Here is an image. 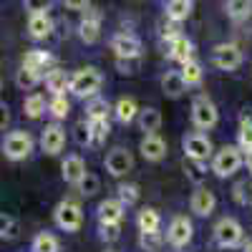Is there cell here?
Instances as JSON below:
<instances>
[{
	"instance_id": "1",
	"label": "cell",
	"mask_w": 252,
	"mask_h": 252,
	"mask_svg": "<svg viewBox=\"0 0 252 252\" xmlns=\"http://www.w3.org/2000/svg\"><path fill=\"white\" fill-rule=\"evenodd\" d=\"M101 83H103V76L98 68H81L71 76V94L76 98H94L98 91H101Z\"/></svg>"
},
{
	"instance_id": "2",
	"label": "cell",
	"mask_w": 252,
	"mask_h": 252,
	"mask_svg": "<svg viewBox=\"0 0 252 252\" xmlns=\"http://www.w3.org/2000/svg\"><path fill=\"white\" fill-rule=\"evenodd\" d=\"M245 152L240 149V146H222V149L212 157V172L217 174V177H232L240 166H242V161H245V157H242Z\"/></svg>"
},
{
	"instance_id": "3",
	"label": "cell",
	"mask_w": 252,
	"mask_h": 252,
	"mask_svg": "<svg viewBox=\"0 0 252 252\" xmlns=\"http://www.w3.org/2000/svg\"><path fill=\"white\" fill-rule=\"evenodd\" d=\"M217 121H220V111L212 103V98L209 96H197L192 101V124L197 126L199 131H209V129L217 126Z\"/></svg>"
},
{
	"instance_id": "4",
	"label": "cell",
	"mask_w": 252,
	"mask_h": 252,
	"mask_svg": "<svg viewBox=\"0 0 252 252\" xmlns=\"http://www.w3.org/2000/svg\"><path fill=\"white\" fill-rule=\"evenodd\" d=\"M215 240L220 247H240L242 240H245V229L237 220L232 217H222L217 224H215Z\"/></svg>"
},
{
	"instance_id": "5",
	"label": "cell",
	"mask_w": 252,
	"mask_h": 252,
	"mask_svg": "<svg viewBox=\"0 0 252 252\" xmlns=\"http://www.w3.org/2000/svg\"><path fill=\"white\" fill-rule=\"evenodd\" d=\"M53 220H56V224L61 229H66V232H76V229H81V224H83V209L76 202H71V199L58 202L56 212H53Z\"/></svg>"
},
{
	"instance_id": "6",
	"label": "cell",
	"mask_w": 252,
	"mask_h": 252,
	"mask_svg": "<svg viewBox=\"0 0 252 252\" xmlns=\"http://www.w3.org/2000/svg\"><path fill=\"white\" fill-rule=\"evenodd\" d=\"M31 152H33V139H31L28 131H10L3 139V154L13 161L26 159Z\"/></svg>"
},
{
	"instance_id": "7",
	"label": "cell",
	"mask_w": 252,
	"mask_h": 252,
	"mask_svg": "<svg viewBox=\"0 0 252 252\" xmlns=\"http://www.w3.org/2000/svg\"><path fill=\"white\" fill-rule=\"evenodd\" d=\"M212 63L220 71H237L242 66V51L235 43H220L212 51Z\"/></svg>"
},
{
	"instance_id": "8",
	"label": "cell",
	"mask_w": 252,
	"mask_h": 252,
	"mask_svg": "<svg viewBox=\"0 0 252 252\" xmlns=\"http://www.w3.org/2000/svg\"><path fill=\"white\" fill-rule=\"evenodd\" d=\"M192 235H194V227H192V222H189L187 217H174L172 222H169V227H166V242H169L172 247H177V250H182V247H187L189 242H192Z\"/></svg>"
},
{
	"instance_id": "9",
	"label": "cell",
	"mask_w": 252,
	"mask_h": 252,
	"mask_svg": "<svg viewBox=\"0 0 252 252\" xmlns=\"http://www.w3.org/2000/svg\"><path fill=\"white\" fill-rule=\"evenodd\" d=\"M212 152H215V146H212V141H209V136H207V134L194 131V134L184 136V154H187V159H199V161H207L209 157H212Z\"/></svg>"
},
{
	"instance_id": "10",
	"label": "cell",
	"mask_w": 252,
	"mask_h": 252,
	"mask_svg": "<svg viewBox=\"0 0 252 252\" xmlns=\"http://www.w3.org/2000/svg\"><path fill=\"white\" fill-rule=\"evenodd\" d=\"M111 51L116 53V58H139L141 56V40L134 33H116L111 38Z\"/></svg>"
},
{
	"instance_id": "11",
	"label": "cell",
	"mask_w": 252,
	"mask_h": 252,
	"mask_svg": "<svg viewBox=\"0 0 252 252\" xmlns=\"http://www.w3.org/2000/svg\"><path fill=\"white\" fill-rule=\"evenodd\" d=\"M131 166H134L131 152L121 149V146H116V149L109 152V157H106V172L111 177H124L126 172H131Z\"/></svg>"
},
{
	"instance_id": "12",
	"label": "cell",
	"mask_w": 252,
	"mask_h": 252,
	"mask_svg": "<svg viewBox=\"0 0 252 252\" xmlns=\"http://www.w3.org/2000/svg\"><path fill=\"white\" fill-rule=\"evenodd\" d=\"M63 144H66V131H63L58 124H48L43 129V134H40V149L48 157H56L63 149Z\"/></svg>"
},
{
	"instance_id": "13",
	"label": "cell",
	"mask_w": 252,
	"mask_h": 252,
	"mask_svg": "<svg viewBox=\"0 0 252 252\" xmlns=\"http://www.w3.org/2000/svg\"><path fill=\"white\" fill-rule=\"evenodd\" d=\"M139 152L146 161H161L166 157V141L159 134H144V139L139 144Z\"/></svg>"
},
{
	"instance_id": "14",
	"label": "cell",
	"mask_w": 252,
	"mask_h": 252,
	"mask_svg": "<svg viewBox=\"0 0 252 252\" xmlns=\"http://www.w3.org/2000/svg\"><path fill=\"white\" fill-rule=\"evenodd\" d=\"M215 204H217L215 194L209 192V189H204V187H197L192 199H189V207H192V212L197 217H209V215L215 212Z\"/></svg>"
},
{
	"instance_id": "15",
	"label": "cell",
	"mask_w": 252,
	"mask_h": 252,
	"mask_svg": "<svg viewBox=\"0 0 252 252\" xmlns=\"http://www.w3.org/2000/svg\"><path fill=\"white\" fill-rule=\"evenodd\" d=\"M61 169H63V179H66V184H71V187H78L81 179L89 174V172H86V161H83L78 154L66 157V161H63Z\"/></svg>"
},
{
	"instance_id": "16",
	"label": "cell",
	"mask_w": 252,
	"mask_h": 252,
	"mask_svg": "<svg viewBox=\"0 0 252 252\" xmlns=\"http://www.w3.org/2000/svg\"><path fill=\"white\" fill-rule=\"evenodd\" d=\"M78 35H81L83 43H89V46L101 38V15L96 10L83 15V20L78 23Z\"/></svg>"
},
{
	"instance_id": "17",
	"label": "cell",
	"mask_w": 252,
	"mask_h": 252,
	"mask_svg": "<svg viewBox=\"0 0 252 252\" xmlns=\"http://www.w3.org/2000/svg\"><path fill=\"white\" fill-rule=\"evenodd\" d=\"M51 31H53V20H51L48 13H31V18H28V35L33 40L48 38Z\"/></svg>"
},
{
	"instance_id": "18",
	"label": "cell",
	"mask_w": 252,
	"mask_h": 252,
	"mask_svg": "<svg viewBox=\"0 0 252 252\" xmlns=\"http://www.w3.org/2000/svg\"><path fill=\"white\" fill-rule=\"evenodd\" d=\"M124 212H126V204L119 197L116 199H103L98 204V222H116V224H121Z\"/></svg>"
},
{
	"instance_id": "19",
	"label": "cell",
	"mask_w": 252,
	"mask_h": 252,
	"mask_svg": "<svg viewBox=\"0 0 252 252\" xmlns=\"http://www.w3.org/2000/svg\"><path fill=\"white\" fill-rule=\"evenodd\" d=\"M166 48H169V58L177 61V63L192 61V51H194V46H192V40H189L187 35H182V33H179L174 40H169V43H166Z\"/></svg>"
},
{
	"instance_id": "20",
	"label": "cell",
	"mask_w": 252,
	"mask_h": 252,
	"mask_svg": "<svg viewBox=\"0 0 252 252\" xmlns=\"http://www.w3.org/2000/svg\"><path fill=\"white\" fill-rule=\"evenodd\" d=\"M187 89H189V86H187L182 71H166V73H164V78H161V91H164L166 96L179 98Z\"/></svg>"
},
{
	"instance_id": "21",
	"label": "cell",
	"mask_w": 252,
	"mask_h": 252,
	"mask_svg": "<svg viewBox=\"0 0 252 252\" xmlns=\"http://www.w3.org/2000/svg\"><path fill=\"white\" fill-rule=\"evenodd\" d=\"M46 86L53 96H63L66 91H71V76L61 68H53L46 73Z\"/></svg>"
},
{
	"instance_id": "22",
	"label": "cell",
	"mask_w": 252,
	"mask_h": 252,
	"mask_svg": "<svg viewBox=\"0 0 252 252\" xmlns=\"http://www.w3.org/2000/svg\"><path fill=\"white\" fill-rule=\"evenodd\" d=\"M114 114H116V119L121 124H131L134 119H139V103H136V98H131V96L119 98L116 106H114Z\"/></svg>"
},
{
	"instance_id": "23",
	"label": "cell",
	"mask_w": 252,
	"mask_h": 252,
	"mask_svg": "<svg viewBox=\"0 0 252 252\" xmlns=\"http://www.w3.org/2000/svg\"><path fill=\"white\" fill-rule=\"evenodd\" d=\"M139 126L144 134H157L161 129V111L149 106V109H141L139 111Z\"/></svg>"
},
{
	"instance_id": "24",
	"label": "cell",
	"mask_w": 252,
	"mask_h": 252,
	"mask_svg": "<svg viewBox=\"0 0 252 252\" xmlns=\"http://www.w3.org/2000/svg\"><path fill=\"white\" fill-rule=\"evenodd\" d=\"M23 66H28V68H35V71H48L51 66H53V56L51 53H46V51H38V48H33V51H28L26 56H23Z\"/></svg>"
},
{
	"instance_id": "25",
	"label": "cell",
	"mask_w": 252,
	"mask_h": 252,
	"mask_svg": "<svg viewBox=\"0 0 252 252\" xmlns=\"http://www.w3.org/2000/svg\"><path fill=\"white\" fill-rule=\"evenodd\" d=\"M43 78H46V76L40 73V71L28 68V66H20V68H18V73H15V83H18V89H26V91L35 89Z\"/></svg>"
},
{
	"instance_id": "26",
	"label": "cell",
	"mask_w": 252,
	"mask_h": 252,
	"mask_svg": "<svg viewBox=\"0 0 252 252\" xmlns=\"http://www.w3.org/2000/svg\"><path fill=\"white\" fill-rule=\"evenodd\" d=\"M136 224H139L141 232H159L161 217H159L157 209H152V207H144L141 212H139V217H136Z\"/></svg>"
},
{
	"instance_id": "27",
	"label": "cell",
	"mask_w": 252,
	"mask_h": 252,
	"mask_svg": "<svg viewBox=\"0 0 252 252\" xmlns=\"http://www.w3.org/2000/svg\"><path fill=\"white\" fill-rule=\"evenodd\" d=\"M227 15L235 23H245L252 15V0H227Z\"/></svg>"
},
{
	"instance_id": "28",
	"label": "cell",
	"mask_w": 252,
	"mask_h": 252,
	"mask_svg": "<svg viewBox=\"0 0 252 252\" xmlns=\"http://www.w3.org/2000/svg\"><path fill=\"white\" fill-rule=\"evenodd\" d=\"M189 13H192V0H169L166 3V18L169 20L182 23V20L189 18Z\"/></svg>"
},
{
	"instance_id": "29",
	"label": "cell",
	"mask_w": 252,
	"mask_h": 252,
	"mask_svg": "<svg viewBox=\"0 0 252 252\" xmlns=\"http://www.w3.org/2000/svg\"><path fill=\"white\" fill-rule=\"evenodd\" d=\"M182 76H184V81H187V86H199L202 83V76H204V71H202V63L199 61H187V63H182Z\"/></svg>"
},
{
	"instance_id": "30",
	"label": "cell",
	"mask_w": 252,
	"mask_h": 252,
	"mask_svg": "<svg viewBox=\"0 0 252 252\" xmlns=\"http://www.w3.org/2000/svg\"><path fill=\"white\" fill-rule=\"evenodd\" d=\"M111 131V126H109V119H89V134H91V144H101V141H106Z\"/></svg>"
},
{
	"instance_id": "31",
	"label": "cell",
	"mask_w": 252,
	"mask_h": 252,
	"mask_svg": "<svg viewBox=\"0 0 252 252\" xmlns=\"http://www.w3.org/2000/svg\"><path fill=\"white\" fill-rule=\"evenodd\" d=\"M184 172H187V179L194 182L197 187L204 182L207 177V161H199V159H187L184 161Z\"/></svg>"
},
{
	"instance_id": "32",
	"label": "cell",
	"mask_w": 252,
	"mask_h": 252,
	"mask_svg": "<svg viewBox=\"0 0 252 252\" xmlns=\"http://www.w3.org/2000/svg\"><path fill=\"white\" fill-rule=\"evenodd\" d=\"M237 146H240V149H242L245 154H250V152H252V116H245V119L240 121Z\"/></svg>"
},
{
	"instance_id": "33",
	"label": "cell",
	"mask_w": 252,
	"mask_h": 252,
	"mask_svg": "<svg viewBox=\"0 0 252 252\" xmlns=\"http://www.w3.org/2000/svg\"><path fill=\"white\" fill-rule=\"evenodd\" d=\"M109 111H114L109 106V101L106 98H96V96L89 101V106H86V116L89 119H109Z\"/></svg>"
},
{
	"instance_id": "34",
	"label": "cell",
	"mask_w": 252,
	"mask_h": 252,
	"mask_svg": "<svg viewBox=\"0 0 252 252\" xmlns=\"http://www.w3.org/2000/svg\"><path fill=\"white\" fill-rule=\"evenodd\" d=\"M31 250L33 252H58V240L51 232H40V235H35Z\"/></svg>"
},
{
	"instance_id": "35",
	"label": "cell",
	"mask_w": 252,
	"mask_h": 252,
	"mask_svg": "<svg viewBox=\"0 0 252 252\" xmlns=\"http://www.w3.org/2000/svg\"><path fill=\"white\" fill-rule=\"evenodd\" d=\"M23 109H26V116L38 119L40 114L46 111V98L40 96V94H31V96L26 98V103H23Z\"/></svg>"
},
{
	"instance_id": "36",
	"label": "cell",
	"mask_w": 252,
	"mask_h": 252,
	"mask_svg": "<svg viewBox=\"0 0 252 252\" xmlns=\"http://www.w3.org/2000/svg\"><path fill=\"white\" fill-rule=\"evenodd\" d=\"M48 111L53 114V119H66L68 111H71V103H68L66 94H63V96H53L51 103H48Z\"/></svg>"
},
{
	"instance_id": "37",
	"label": "cell",
	"mask_w": 252,
	"mask_h": 252,
	"mask_svg": "<svg viewBox=\"0 0 252 252\" xmlns=\"http://www.w3.org/2000/svg\"><path fill=\"white\" fill-rule=\"evenodd\" d=\"M161 242H164V237H161L159 232H141V237H139V245H141L146 252H159Z\"/></svg>"
},
{
	"instance_id": "38",
	"label": "cell",
	"mask_w": 252,
	"mask_h": 252,
	"mask_svg": "<svg viewBox=\"0 0 252 252\" xmlns=\"http://www.w3.org/2000/svg\"><path fill=\"white\" fill-rule=\"evenodd\" d=\"M119 199L126 204V207H131L139 202V187L136 184H119Z\"/></svg>"
},
{
	"instance_id": "39",
	"label": "cell",
	"mask_w": 252,
	"mask_h": 252,
	"mask_svg": "<svg viewBox=\"0 0 252 252\" xmlns=\"http://www.w3.org/2000/svg\"><path fill=\"white\" fill-rule=\"evenodd\" d=\"M98 187H101V182H98V177L89 172L86 177H83V179H81V184H78V192H81L83 197H94V194L98 192Z\"/></svg>"
},
{
	"instance_id": "40",
	"label": "cell",
	"mask_w": 252,
	"mask_h": 252,
	"mask_svg": "<svg viewBox=\"0 0 252 252\" xmlns=\"http://www.w3.org/2000/svg\"><path fill=\"white\" fill-rule=\"evenodd\" d=\"M18 222L13 220V217H8V215H3L0 217V237L3 240H13L15 235H18Z\"/></svg>"
},
{
	"instance_id": "41",
	"label": "cell",
	"mask_w": 252,
	"mask_h": 252,
	"mask_svg": "<svg viewBox=\"0 0 252 252\" xmlns=\"http://www.w3.org/2000/svg\"><path fill=\"white\" fill-rule=\"evenodd\" d=\"M98 229H101V237L106 242H114L121 235V224H116V222H98Z\"/></svg>"
},
{
	"instance_id": "42",
	"label": "cell",
	"mask_w": 252,
	"mask_h": 252,
	"mask_svg": "<svg viewBox=\"0 0 252 252\" xmlns=\"http://www.w3.org/2000/svg\"><path fill=\"white\" fill-rule=\"evenodd\" d=\"M51 0H26V10L28 13H48Z\"/></svg>"
},
{
	"instance_id": "43",
	"label": "cell",
	"mask_w": 252,
	"mask_h": 252,
	"mask_svg": "<svg viewBox=\"0 0 252 252\" xmlns=\"http://www.w3.org/2000/svg\"><path fill=\"white\" fill-rule=\"evenodd\" d=\"M66 10H86L91 5V0H61Z\"/></svg>"
},
{
	"instance_id": "44",
	"label": "cell",
	"mask_w": 252,
	"mask_h": 252,
	"mask_svg": "<svg viewBox=\"0 0 252 252\" xmlns=\"http://www.w3.org/2000/svg\"><path fill=\"white\" fill-rule=\"evenodd\" d=\"M76 139H78V144H91L89 124H78V129H76Z\"/></svg>"
},
{
	"instance_id": "45",
	"label": "cell",
	"mask_w": 252,
	"mask_h": 252,
	"mask_svg": "<svg viewBox=\"0 0 252 252\" xmlns=\"http://www.w3.org/2000/svg\"><path fill=\"white\" fill-rule=\"evenodd\" d=\"M245 164H247V172H250V177H252V152L245 154Z\"/></svg>"
},
{
	"instance_id": "46",
	"label": "cell",
	"mask_w": 252,
	"mask_h": 252,
	"mask_svg": "<svg viewBox=\"0 0 252 252\" xmlns=\"http://www.w3.org/2000/svg\"><path fill=\"white\" fill-rule=\"evenodd\" d=\"M242 250H245V252H252V237L245 242V247H242Z\"/></svg>"
},
{
	"instance_id": "47",
	"label": "cell",
	"mask_w": 252,
	"mask_h": 252,
	"mask_svg": "<svg viewBox=\"0 0 252 252\" xmlns=\"http://www.w3.org/2000/svg\"><path fill=\"white\" fill-rule=\"evenodd\" d=\"M109 252H114V250H109Z\"/></svg>"
}]
</instances>
